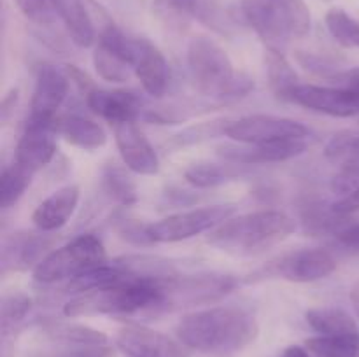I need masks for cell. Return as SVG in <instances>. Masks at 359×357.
<instances>
[{"instance_id": "obj_2", "label": "cell", "mask_w": 359, "mask_h": 357, "mask_svg": "<svg viewBox=\"0 0 359 357\" xmlns=\"http://www.w3.org/2000/svg\"><path fill=\"white\" fill-rule=\"evenodd\" d=\"M297 230L293 217L280 210H258L230 217L209 233L214 247L230 254H258L286 240Z\"/></svg>"}, {"instance_id": "obj_24", "label": "cell", "mask_w": 359, "mask_h": 357, "mask_svg": "<svg viewBox=\"0 0 359 357\" xmlns=\"http://www.w3.org/2000/svg\"><path fill=\"white\" fill-rule=\"evenodd\" d=\"M307 324L319 332L321 336H340V335H356L359 326L353 317L342 308L335 307H318L311 308L305 314Z\"/></svg>"}, {"instance_id": "obj_16", "label": "cell", "mask_w": 359, "mask_h": 357, "mask_svg": "<svg viewBox=\"0 0 359 357\" xmlns=\"http://www.w3.org/2000/svg\"><path fill=\"white\" fill-rule=\"evenodd\" d=\"M307 142L304 140H287V142L273 144H244V146L221 147V156L235 164H262L279 163L297 158L305 153Z\"/></svg>"}, {"instance_id": "obj_15", "label": "cell", "mask_w": 359, "mask_h": 357, "mask_svg": "<svg viewBox=\"0 0 359 357\" xmlns=\"http://www.w3.org/2000/svg\"><path fill=\"white\" fill-rule=\"evenodd\" d=\"M116 146L126 168L139 175H154L160 170V158L135 121L116 125Z\"/></svg>"}, {"instance_id": "obj_10", "label": "cell", "mask_w": 359, "mask_h": 357, "mask_svg": "<svg viewBox=\"0 0 359 357\" xmlns=\"http://www.w3.org/2000/svg\"><path fill=\"white\" fill-rule=\"evenodd\" d=\"M69 94V77L55 65H42L35 79L27 126L55 130L56 112Z\"/></svg>"}, {"instance_id": "obj_27", "label": "cell", "mask_w": 359, "mask_h": 357, "mask_svg": "<svg viewBox=\"0 0 359 357\" xmlns=\"http://www.w3.org/2000/svg\"><path fill=\"white\" fill-rule=\"evenodd\" d=\"M244 164H217V163H195L186 168L184 178L191 186L200 189L216 188L224 182L237 178Z\"/></svg>"}, {"instance_id": "obj_28", "label": "cell", "mask_w": 359, "mask_h": 357, "mask_svg": "<svg viewBox=\"0 0 359 357\" xmlns=\"http://www.w3.org/2000/svg\"><path fill=\"white\" fill-rule=\"evenodd\" d=\"M305 346L316 357H359V332L340 336H314Z\"/></svg>"}, {"instance_id": "obj_21", "label": "cell", "mask_w": 359, "mask_h": 357, "mask_svg": "<svg viewBox=\"0 0 359 357\" xmlns=\"http://www.w3.org/2000/svg\"><path fill=\"white\" fill-rule=\"evenodd\" d=\"M242 13L266 48L283 49L290 41L280 24L277 0H242Z\"/></svg>"}, {"instance_id": "obj_17", "label": "cell", "mask_w": 359, "mask_h": 357, "mask_svg": "<svg viewBox=\"0 0 359 357\" xmlns=\"http://www.w3.org/2000/svg\"><path fill=\"white\" fill-rule=\"evenodd\" d=\"M53 240L46 231L41 233H13L4 238L2 244V272L9 270H27L28 266H37L51 247Z\"/></svg>"}, {"instance_id": "obj_6", "label": "cell", "mask_w": 359, "mask_h": 357, "mask_svg": "<svg viewBox=\"0 0 359 357\" xmlns=\"http://www.w3.org/2000/svg\"><path fill=\"white\" fill-rule=\"evenodd\" d=\"M238 280L223 273H198V275H174L156 279L160 290L161 310L200 307L219 301L237 287Z\"/></svg>"}, {"instance_id": "obj_3", "label": "cell", "mask_w": 359, "mask_h": 357, "mask_svg": "<svg viewBox=\"0 0 359 357\" xmlns=\"http://www.w3.org/2000/svg\"><path fill=\"white\" fill-rule=\"evenodd\" d=\"M160 301L156 279H132L76 294L63 304V314L67 317L130 315L160 308Z\"/></svg>"}, {"instance_id": "obj_23", "label": "cell", "mask_w": 359, "mask_h": 357, "mask_svg": "<svg viewBox=\"0 0 359 357\" xmlns=\"http://www.w3.org/2000/svg\"><path fill=\"white\" fill-rule=\"evenodd\" d=\"M74 44L88 48L95 42V27L83 0H51Z\"/></svg>"}, {"instance_id": "obj_25", "label": "cell", "mask_w": 359, "mask_h": 357, "mask_svg": "<svg viewBox=\"0 0 359 357\" xmlns=\"http://www.w3.org/2000/svg\"><path fill=\"white\" fill-rule=\"evenodd\" d=\"M48 335L55 342L63 343L67 346H74L77 350H105L109 338L102 331L91 329L81 324H51L48 328Z\"/></svg>"}, {"instance_id": "obj_18", "label": "cell", "mask_w": 359, "mask_h": 357, "mask_svg": "<svg viewBox=\"0 0 359 357\" xmlns=\"http://www.w3.org/2000/svg\"><path fill=\"white\" fill-rule=\"evenodd\" d=\"M86 104L97 115L112 125L135 121L140 114V100L133 93L123 90H97L86 91Z\"/></svg>"}, {"instance_id": "obj_20", "label": "cell", "mask_w": 359, "mask_h": 357, "mask_svg": "<svg viewBox=\"0 0 359 357\" xmlns=\"http://www.w3.org/2000/svg\"><path fill=\"white\" fill-rule=\"evenodd\" d=\"M81 191L77 186L70 184L65 188H60L51 196L44 200L32 214V220L41 231L51 233L60 230L69 223L70 217L76 212L79 205Z\"/></svg>"}, {"instance_id": "obj_13", "label": "cell", "mask_w": 359, "mask_h": 357, "mask_svg": "<svg viewBox=\"0 0 359 357\" xmlns=\"http://www.w3.org/2000/svg\"><path fill=\"white\" fill-rule=\"evenodd\" d=\"M290 100L302 107L333 118H353L359 114V94L339 86L298 84Z\"/></svg>"}, {"instance_id": "obj_4", "label": "cell", "mask_w": 359, "mask_h": 357, "mask_svg": "<svg viewBox=\"0 0 359 357\" xmlns=\"http://www.w3.org/2000/svg\"><path fill=\"white\" fill-rule=\"evenodd\" d=\"M188 69L196 90L207 97L238 98L245 97L255 88L251 77L235 72L226 51L205 35L189 41Z\"/></svg>"}, {"instance_id": "obj_11", "label": "cell", "mask_w": 359, "mask_h": 357, "mask_svg": "<svg viewBox=\"0 0 359 357\" xmlns=\"http://www.w3.org/2000/svg\"><path fill=\"white\" fill-rule=\"evenodd\" d=\"M335 268V258L326 248H300L272 262L266 273L290 282L309 284L326 279Z\"/></svg>"}, {"instance_id": "obj_40", "label": "cell", "mask_w": 359, "mask_h": 357, "mask_svg": "<svg viewBox=\"0 0 359 357\" xmlns=\"http://www.w3.org/2000/svg\"><path fill=\"white\" fill-rule=\"evenodd\" d=\"M16 102H18V90H11L9 93L4 97V100H2V119L4 121L7 119L9 112L16 107Z\"/></svg>"}, {"instance_id": "obj_39", "label": "cell", "mask_w": 359, "mask_h": 357, "mask_svg": "<svg viewBox=\"0 0 359 357\" xmlns=\"http://www.w3.org/2000/svg\"><path fill=\"white\" fill-rule=\"evenodd\" d=\"M342 167L359 168V135H354L351 140L346 154L342 156Z\"/></svg>"}, {"instance_id": "obj_8", "label": "cell", "mask_w": 359, "mask_h": 357, "mask_svg": "<svg viewBox=\"0 0 359 357\" xmlns=\"http://www.w3.org/2000/svg\"><path fill=\"white\" fill-rule=\"evenodd\" d=\"M224 135L241 144H273L304 140L309 128L300 121L270 114H252L224 126Z\"/></svg>"}, {"instance_id": "obj_12", "label": "cell", "mask_w": 359, "mask_h": 357, "mask_svg": "<svg viewBox=\"0 0 359 357\" xmlns=\"http://www.w3.org/2000/svg\"><path fill=\"white\" fill-rule=\"evenodd\" d=\"M116 345L126 357H189V349L170 336L144 326H126L116 335Z\"/></svg>"}, {"instance_id": "obj_42", "label": "cell", "mask_w": 359, "mask_h": 357, "mask_svg": "<svg viewBox=\"0 0 359 357\" xmlns=\"http://www.w3.org/2000/svg\"><path fill=\"white\" fill-rule=\"evenodd\" d=\"M351 303H353L354 312H356V315L359 317V280L354 284L353 289H351Z\"/></svg>"}, {"instance_id": "obj_32", "label": "cell", "mask_w": 359, "mask_h": 357, "mask_svg": "<svg viewBox=\"0 0 359 357\" xmlns=\"http://www.w3.org/2000/svg\"><path fill=\"white\" fill-rule=\"evenodd\" d=\"M104 189L114 202L121 205H132L137 202V189L132 178L126 175L123 168L109 164L104 170Z\"/></svg>"}, {"instance_id": "obj_9", "label": "cell", "mask_w": 359, "mask_h": 357, "mask_svg": "<svg viewBox=\"0 0 359 357\" xmlns=\"http://www.w3.org/2000/svg\"><path fill=\"white\" fill-rule=\"evenodd\" d=\"M98 76L109 83H125L133 72V38L126 37L114 23H107L98 35L93 52Z\"/></svg>"}, {"instance_id": "obj_5", "label": "cell", "mask_w": 359, "mask_h": 357, "mask_svg": "<svg viewBox=\"0 0 359 357\" xmlns=\"http://www.w3.org/2000/svg\"><path fill=\"white\" fill-rule=\"evenodd\" d=\"M104 262V244L98 237L86 233L49 252L34 268V279L41 284L74 280Z\"/></svg>"}, {"instance_id": "obj_33", "label": "cell", "mask_w": 359, "mask_h": 357, "mask_svg": "<svg viewBox=\"0 0 359 357\" xmlns=\"http://www.w3.org/2000/svg\"><path fill=\"white\" fill-rule=\"evenodd\" d=\"M326 27L332 37L346 48L359 49V21L344 9H330L326 14Z\"/></svg>"}, {"instance_id": "obj_30", "label": "cell", "mask_w": 359, "mask_h": 357, "mask_svg": "<svg viewBox=\"0 0 359 357\" xmlns=\"http://www.w3.org/2000/svg\"><path fill=\"white\" fill-rule=\"evenodd\" d=\"M32 177L34 175L30 172L23 170L16 163L4 168L2 177H0V205L4 210L11 209L23 196V192L30 186Z\"/></svg>"}, {"instance_id": "obj_7", "label": "cell", "mask_w": 359, "mask_h": 357, "mask_svg": "<svg viewBox=\"0 0 359 357\" xmlns=\"http://www.w3.org/2000/svg\"><path fill=\"white\" fill-rule=\"evenodd\" d=\"M235 212H237V206L231 203L186 210V212L165 217L158 223L147 224V234H149L151 244H172V241L188 240L195 234L212 231L214 227L221 226Z\"/></svg>"}, {"instance_id": "obj_37", "label": "cell", "mask_w": 359, "mask_h": 357, "mask_svg": "<svg viewBox=\"0 0 359 357\" xmlns=\"http://www.w3.org/2000/svg\"><path fill=\"white\" fill-rule=\"evenodd\" d=\"M330 209H332L337 216H342V217H347L351 216V214L359 212V186L358 188H354L351 192H347L346 196L337 200L335 203H332Z\"/></svg>"}, {"instance_id": "obj_34", "label": "cell", "mask_w": 359, "mask_h": 357, "mask_svg": "<svg viewBox=\"0 0 359 357\" xmlns=\"http://www.w3.org/2000/svg\"><path fill=\"white\" fill-rule=\"evenodd\" d=\"M32 308V300L23 293H13L4 296L0 318H2V332L7 335L11 328L20 324Z\"/></svg>"}, {"instance_id": "obj_14", "label": "cell", "mask_w": 359, "mask_h": 357, "mask_svg": "<svg viewBox=\"0 0 359 357\" xmlns=\"http://www.w3.org/2000/svg\"><path fill=\"white\" fill-rule=\"evenodd\" d=\"M133 74L144 91L154 98H161L170 84V66L163 52L144 37L133 38Z\"/></svg>"}, {"instance_id": "obj_26", "label": "cell", "mask_w": 359, "mask_h": 357, "mask_svg": "<svg viewBox=\"0 0 359 357\" xmlns=\"http://www.w3.org/2000/svg\"><path fill=\"white\" fill-rule=\"evenodd\" d=\"M265 63L270 88L273 90V93L279 98H283V100H290L291 93H293V90L300 83H298V77L294 74L291 63L284 56L283 49L266 48Z\"/></svg>"}, {"instance_id": "obj_38", "label": "cell", "mask_w": 359, "mask_h": 357, "mask_svg": "<svg viewBox=\"0 0 359 357\" xmlns=\"http://www.w3.org/2000/svg\"><path fill=\"white\" fill-rule=\"evenodd\" d=\"M21 13L34 21H42L48 16V0H14Z\"/></svg>"}, {"instance_id": "obj_36", "label": "cell", "mask_w": 359, "mask_h": 357, "mask_svg": "<svg viewBox=\"0 0 359 357\" xmlns=\"http://www.w3.org/2000/svg\"><path fill=\"white\" fill-rule=\"evenodd\" d=\"M328 79L332 83V86L344 88V90L359 94V66H356V69L339 70L333 76H330Z\"/></svg>"}, {"instance_id": "obj_1", "label": "cell", "mask_w": 359, "mask_h": 357, "mask_svg": "<svg viewBox=\"0 0 359 357\" xmlns=\"http://www.w3.org/2000/svg\"><path fill=\"white\" fill-rule=\"evenodd\" d=\"M175 335L189 350L233 354L255 343L259 326L255 315L244 308L212 307L182 317L175 328Z\"/></svg>"}, {"instance_id": "obj_43", "label": "cell", "mask_w": 359, "mask_h": 357, "mask_svg": "<svg viewBox=\"0 0 359 357\" xmlns=\"http://www.w3.org/2000/svg\"><path fill=\"white\" fill-rule=\"evenodd\" d=\"M326 2H332V0H326Z\"/></svg>"}, {"instance_id": "obj_29", "label": "cell", "mask_w": 359, "mask_h": 357, "mask_svg": "<svg viewBox=\"0 0 359 357\" xmlns=\"http://www.w3.org/2000/svg\"><path fill=\"white\" fill-rule=\"evenodd\" d=\"M280 24L290 38H300L311 31V10L305 0H277Z\"/></svg>"}, {"instance_id": "obj_35", "label": "cell", "mask_w": 359, "mask_h": 357, "mask_svg": "<svg viewBox=\"0 0 359 357\" xmlns=\"http://www.w3.org/2000/svg\"><path fill=\"white\" fill-rule=\"evenodd\" d=\"M337 244L349 252H359V223L346 224L335 233Z\"/></svg>"}, {"instance_id": "obj_41", "label": "cell", "mask_w": 359, "mask_h": 357, "mask_svg": "<svg viewBox=\"0 0 359 357\" xmlns=\"http://www.w3.org/2000/svg\"><path fill=\"white\" fill-rule=\"evenodd\" d=\"M280 357H311V356H309L307 346L291 345V346H287V349L283 350Z\"/></svg>"}, {"instance_id": "obj_22", "label": "cell", "mask_w": 359, "mask_h": 357, "mask_svg": "<svg viewBox=\"0 0 359 357\" xmlns=\"http://www.w3.org/2000/svg\"><path fill=\"white\" fill-rule=\"evenodd\" d=\"M55 133L62 135L67 142L83 150H97L107 142V133L98 122L77 114L56 119Z\"/></svg>"}, {"instance_id": "obj_19", "label": "cell", "mask_w": 359, "mask_h": 357, "mask_svg": "<svg viewBox=\"0 0 359 357\" xmlns=\"http://www.w3.org/2000/svg\"><path fill=\"white\" fill-rule=\"evenodd\" d=\"M55 130L41 128V126H27L21 139L18 140L16 158L14 163L32 175L44 168L55 158L56 144L53 139Z\"/></svg>"}, {"instance_id": "obj_31", "label": "cell", "mask_w": 359, "mask_h": 357, "mask_svg": "<svg viewBox=\"0 0 359 357\" xmlns=\"http://www.w3.org/2000/svg\"><path fill=\"white\" fill-rule=\"evenodd\" d=\"M200 0H153V10L163 23L184 28L196 16Z\"/></svg>"}]
</instances>
